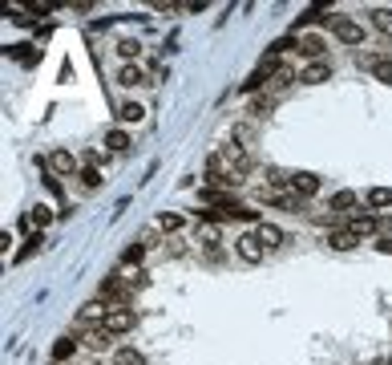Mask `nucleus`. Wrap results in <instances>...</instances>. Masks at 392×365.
I'll return each mask as SVG.
<instances>
[{
  "label": "nucleus",
  "mask_w": 392,
  "mask_h": 365,
  "mask_svg": "<svg viewBox=\"0 0 392 365\" xmlns=\"http://www.w3.org/2000/svg\"><path fill=\"white\" fill-rule=\"evenodd\" d=\"M356 203H360V195H356V191H336L332 199H327V211H340V216H348Z\"/></svg>",
  "instance_id": "f8f14e48"
},
{
  "label": "nucleus",
  "mask_w": 392,
  "mask_h": 365,
  "mask_svg": "<svg viewBox=\"0 0 392 365\" xmlns=\"http://www.w3.org/2000/svg\"><path fill=\"white\" fill-rule=\"evenodd\" d=\"M105 146H110L114 154H126V150H130V134H126V130H110V134H105Z\"/></svg>",
  "instance_id": "aec40b11"
},
{
  "label": "nucleus",
  "mask_w": 392,
  "mask_h": 365,
  "mask_svg": "<svg viewBox=\"0 0 392 365\" xmlns=\"http://www.w3.org/2000/svg\"><path fill=\"white\" fill-rule=\"evenodd\" d=\"M223 159H227V163H231V167L239 170V175H243V170L251 167V154H247V146H239V143H231V146H227V150H223Z\"/></svg>",
  "instance_id": "9b49d317"
},
{
  "label": "nucleus",
  "mask_w": 392,
  "mask_h": 365,
  "mask_svg": "<svg viewBox=\"0 0 392 365\" xmlns=\"http://www.w3.org/2000/svg\"><path fill=\"white\" fill-rule=\"evenodd\" d=\"M348 232L360 236V240L372 236V232H376V216H368V211H364V216H348Z\"/></svg>",
  "instance_id": "4468645a"
},
{
  "label": "nucleus",
  "mask_w": 392,
  "mask_h": 365,
  "mask_svg": "<svg viewBox=\"0 0 392 365\" xmlns=\"http://www.w3.org/2000/svg\"><path fill=\"white\" fill-rule=\"evenodd\" d=\"M235 256H239L243 264H259V260L267 256V248H263V240H259L255 232H243V236L235 240Z\"/></svg>",
  "instance_id": "f03ea898"
},
{
  "label": "nucleus",
  "mask_w": 392,
  "mask_h": 365,
  "mask_svg": "<svg viewBox=\"0 0 392 365\" xmlns=\"http://www.w3.org/2000/svg\"><path fill=\"white\" fill-rule=\"evenodd\" d=\"M323 49H327V41H323V37H316V33L300 37V53L307 57V61H323Z\"/></svg>",
  "instance_id": "6e6552de"
},
{
  "label": "nucleus",
  "mask_w": 392,
  "mask_h": 365,
  "mask_svg": "<svg viewBox=\"0 0 392 365\" xmlns=\"http://www.w3.org/2000/svg\"><path fill=\"white\" fill-rule=\"evenodd\" d=\"M117 118L121 122H142L146 110H142V102H121V106H117Z\"/></svg>",
  "instance_id": "6ab92c4d"
},
{
  "label": "nucleus",
  "mask_w": 392,
  "mask_h": 365,
  "mask_svg": "<svg viewBox=\"0 0 392 365\" xmlns=\"http://www.w3.org/2000/svg\"><path fill=\"white\" fill-rule=\"evenodd\" d=\"M93 365H105V362H93Z\"/></svg>",
  "instance_id": "c756f323"
},
{
  "label": "nucleus",
  "mask_w": 392,
  "mask_h": 365,
  "mask_svg": "<svg viewBox=\"0 0 392 365\" xmlns=\"http://www.w3.org/2000/svg\"><path fill=\"white\" fill-rule=\"evenodd\" d=\"M372 24H376L384 37H392V8H376V13H372Z\"/></svg>",
  "instance_id": "b1692460"
},
{
  "label": "nucleus",
  "mask_w": 392,
  "mask_h": 365,
  "mask_svg": "<svg viewBox=\"0 0 392 365\" xmlns=\"http://www.w3.org/2000/svg\"><path fill=\"white\" fill-rule=\"evenodd\" d=\"M85 345H90V349H110V345H114V333H110L105 325H97V329L85 333Z\"/></svg>",
  "instance_id": "2eb2a0df"
},
{
  "label": "nucleus",
  "mask_w": 392,
  "mask_h": 365,
  "mask_svg": "<svg viewBox=\"0 0 392 365\" xmlns=\"http://www.w3.org/2000/svg\"><path fill=\"white\" fill-rule=\"evenodd\" d=\"M158 227L162 232H178V227H182V216H170V211H166V216L158 219Z\"/></svg>",
  "instance_id": "bb28decb"
},
{
  "label": "nucleus",
  "mask_w": 392,
  "mask_h": 365,
  "mask_svg": "<svg viewBox=\"0 0 392 365\" xmlns=\"http://www.w3.org/2000/svg\"><path fill=\"white\" fill-rule=\"evenodd\" d=\"M194 240L207 243V248H214V243L223 240V232H219V223H198V227H194Z\"/></svg>",
  "instance_id": "f3484780"
},
{
  "label": "nucleus",
  "mask_w": 392,
  "mask_h": 365,
  "mask_svg": "<svg viewBox=\"0 0 392 365\" xmlns=\"http://www.w3.org/2000/svg\"><path fill=\"white\" fill-rule=\"evenodd\" d=\"M332 77V61H307L300 70V81L303 86H320V81H327Z\"/></svg>",
  "instance_id": "423d86ee"
},
{
  "label": "nucleus",
  "mask_w": 392,
  "mask_h": 365,
  "mask_svg": "<svg viewBox=\"0 0 392 365\" xmlns=\"http://www.w3.org/2000/svg\"><path fill=\"white\" fill-rule=\"evenodd\" d=\"M332 37H336L340 45H364V24L352 21V17H336V21H332Z\"/></svg>",
  "instance_id": "f257e3e1"
},
{
  "label": "nucleus",
  "mask_w": 392,
  "mask_h": 365,
  "mask_svg": "<svg viewBox=\"0 0 392 365\" xmlns=\"http://www.w3.org/2000/svg\"><path fill=\"white\" fill-rule=\"evenodd\" d=\"M368 70L376 81H384V86H392V57H372L368 61Z\"/></svg>",
  "instance_id": "dca6fc26"
},
{
  "label": "nucleus",
  "mask_w": 392,
  "mask_h": 365,
  "mask_svg": "<svg viewBox=\"0 0 392 365\" xmlns=\"http://www.w3.org/2000/svg\"><path fill=\"white\" fill-rule=\"evenodd\" d=\"M327 243H332L336 252H352V248L360 243V236H352V232H332V236H327Z\"/></svg>",
  "instance_id": "a211bd4d"
},
{
  "label": "nucleus",
  "mask_w": 392,
  "mask_h": 365,
  "mask_svg": "<svg viewBox=\"0 0 392 365\" xmlns=\"http://www.w3.org/2000/svg\"><path fill=\"white\" fill-rule=\"evenodd\" d=\"M49 219H53V211H49V207H33V211H24L21 232H28V240H33L37 232H45V227H49Z\"/></svg>",
  "instance_id": "39448f33"
},
{
  "label": "nucleus",
  "mask_w": 392,
  "mask_h": 365,
  "mask_svg": "<svg viewBox=\"0 0 392 365\" xmlns=\"http://www.w3.org/2000/svg\"><path fill=\"white\" fill-rule=\"evenodd\" d=\"M73 167H77L73 150H53V154H49V170H53V175H73Z\"/></svg>",
  "instance_id": "9d476101"
},
{
  "label": "nucleus",
  "mask_w": 392,
  "mask_h": 365,
  "mask_svg": "<svg viewBox=\"0 0 392 365\" xmlns=\"http://www.w3.org/2000/svg\"><path fill=\"white\" fill-rule=\"evenodd\" d=\"M77 353V337H61L57 345H53V362H65V357H73Z\"/></svg>",
  "instance_id": "5701e85b"
},
{
  "label": "nucleus",
  "mask_w": 392,
  "mask_h": 365,
  "mask_svg": "<svg viewBox=\"0 0 392 365\" xmlns=\"http://www.w3.org/2000/svg\"><path fill=\"white\" fill-rule=\"evenodd\" d=\"M255 236L263 240V248H283V243H287V236H283V227H275V223H267V219L259 223V232H255Z\"/></svg>",
  "instance_id": "1a4fd4ad"
},
{
  "label": "nucleus",
  "mask_w": 392,
  "mask_h": 365,
  "mask_svg": "<svg viewBox=\"0 0 392 365\" xmlns=\"http://www.w3.org/2000/svg\"><path fill=\"white\" fill-rule=\"evenodd\" d=\"M105 316H110V305H105V300H90V305H81V325H90V329L105 325Z\"/></svg>",
  "instance_id": "0eeeda50"
},
{
  "label": "nucleus",
  "mask_w": 392,
  "mask_h": 365,
  "mask_svg": "<svg viewBox=\"0 0 392 365\" xmlns=\"http://www.w3.org/2000/svg\"><path fill=\"white\" fill-rule=\"evenodd\" d=\"M316 191H320V175H312V170H291V195L312 199Z\"/></svg>",
  "instance_id": "20e7f679"
},
{
  "label": "nucleus",
  "mask_w": 392,
  "mask_h": 365,
  "mask_svg": "<svg viewBox=\"0 0 392 365\" xmlns=\"http://www.w3.org/2000/svg\"><path fill=\"white\" fill-rule=\"evenodd\" d=\"M117 53L126 57V65H134V57L142 53V45H138V41H117Z\"/></svg>",
  "instance_id": "393cba45"
},
{
  "label": "nucleus",
  "mask_w": 392,
  "mask_h": 365,
  "mask_svg": "<svg viewBox=\"0 0 392 365\" xmlns=\"http://www.w3.org/2000/svg\"><path fill=\"white\" fill-rule=\"evenodd\" d=\"M117 86H126V90L146 86V70H142V65H121V70H117Z\"/></svg>",
  "instance_id": "ddd939ff"
},
{
  "label": "nucleus",
  "mask_w": 392,
  "mask_h": 365,
  "mask_svg": "<svg viewBox=\"0 0 392 365\" xmlns=\"http://www.w3.org/2000/svg\"><path fill=\"white\" fill-rule=\"evenodd\" d=\"M142 256H146V243H134L121 252V264H142Z\"/></svg>",
  "instance_id": "a878e982"
},
{
  "label": "nucleus",
  "mask_w": 392,
  "mask_h": 365,
  "mask_svg": "<svg viewBox=\"0 0 392 365\" xmlns=\"http://www.w3.org/2000/svg\"><path fill=\"white\" fill-rule=\"evenodd\" d=\"M114 365H146V357H142L138 349H130V345H121L114 353Z\"/></svg>",
  "instance_id": "412c9836"
},
{
  "label": "nucleus",
  "mask_w": 392,
  "mask_h": 365,
  "mask_svg": "<svg viewBox=\"0 0 392 365\" xmlns=\"http://www.w3.org/2000/svg\"><path fill=\"white\" fill-rule=\"evenodd\" d=\"M81 183H85V187H101V170L85 167V170H81Z\"/></svg>",
  "instance_id": "cd10ccee"
},
{
  "label": "nucleus",
  "mask_w": 392,
  "mask_h": 365,
  "mask_svg": "<svg viewBox=\"0 0 392 365\" xmlns=\"http://www.w3.org/2000/svg\"><path fill=\"white\" fill-rule=\"evenodd\" d=\"M389 223H392V219H389Z\"/></svg>",
  "instance_id": "7c9ffc66"
},
{
  "label": "nucleus",
  "mask_w": 392,
  "mask_h": 365,
  "mask_svg": "<svg viewBox=\"0 0 392 365\" xmlns=\"http://www.w3.org/2000/svg\"><path fill=\"white\" fill-rule=\"evenodd\" d=\"M376 252H384V256H392V236H389V240H380V243H376Z\"/></svg>",
  "instance_id": "c85d7f7f"
},
{
  "label": "nucleus",
  "mask_w": 392,
  "mask_h": 365,
  "mask_svg": "<svg viewBox=\"0 0 392 365\" xmlns=\"http://www.w3.org/2000/svg\"><path fill=\"white\" fill-rule=\"evenodd\" d=\"M134 325H138V313H134V309H110V316H105V329H110L114 337L130 333Z\"/></svg>",
  "instance_id": "7ed1b4c3"
},
{
  "label": "nucleus",
  "mask_w": 392,
  "mask_h": 365,
  "mask_svg": "<svg viewBox=\"0 0 392 365\" xmlns=\"http://www.w3.org/2000/svg\"><path fill=\"white\" fill-rule=\"evenodd\" d=\"M364 203H368V207H392V187H372Z\"/></svg>",
  "instance_id": "4be33fe9"
}]
</instances>
